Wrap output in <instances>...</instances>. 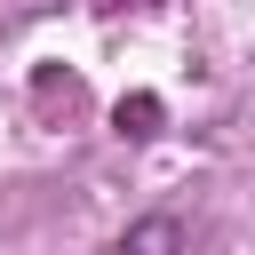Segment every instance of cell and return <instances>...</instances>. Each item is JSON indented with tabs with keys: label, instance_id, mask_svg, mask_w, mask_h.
Here are the masks:
<instances>
[]
</instances>
